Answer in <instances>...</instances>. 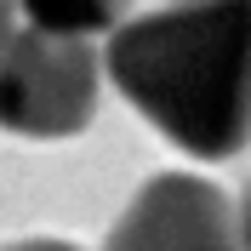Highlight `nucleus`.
<instances>
[{
	"mask_svg": "<svg viewBox=\"0 0 251 251\" xmlns=\"http://www.w3.org/2000/svg\"><path fill=\"white\" fill-rule=\"evenodd\" d=\"M0 251H80V246H69V240H12Z\"/></svg>",
	"mask_w": 251,
	"mask_h": 251,
	"instance_id": "obj_6",
	"label": "nucleus"
},
{
	"mask_svg": "<svg viewBox=\"0 0 251 251\" xmlns=\"http://www.w3.org/2000/svg\"><path fill=\"white\" fill-rule=\"evenodd\" d=\"M234 223H240V246L251 251V177H246V188H240V200H234Z\"/></svg>",
	"mask_w": 251,
	"mask_h": 251,
	"instance_id": "obj_5",
	"label": "nucleus"
},
{
	"mask_svg": "<svg viewBox=\"0 0 251 251\" xmlns=\"http://www.w3.org/2000/svg\"><path fill=\"white\" fill-rule=\"evenodd\" d=\"M103 251H246L234 205L217 183L188 172H160L114 217Z\"/></svg>",
	"mask_w": 251,
	"mask_h": 251,
	"instance_id": "obj_3",
	"label": "nucleus"
},
{
	"mask_svg": "<svg viewBox=\"0 0 251 251\" xmlns=\"http://www.w3.org/2000/svg\"><path fill=\"white\" fill-rule=\"evenodd\" d=\"M12 29H17V0H0V46H6Z\"/></svg>",
	"mask_w": 251,
	"mask_h": 251,
	"instance_id": "obj_7",
	"label": "nucleus"
},
{
	"mask_svg": "<svg viewBox=\"0 0 251 251\" xmlns=\"http://www.w3.org/2000/svg\"><path fill=\"white\" fill-rule=\"evenodd\" d=\"M131 0H17V17L34 29H57V34H109L126 17Z\"/></svg>",
	"mask_w": 251,
	"mask_h": 251,
	"instance_id": "obj_4",
	"label": "nucleus"
},
{
	"mask_svg": "<svg viewBox=\"0 0 251 251\" xmlns=\"http://www.w3.org/2000/svg\"><path fill=\"white\" fill-rule=\"evenodd\" d=\"M103 97V51L86 34L23 29L0 46V131L29 143L80 137Z\"/></svg>",
	"mask_w": 251,
	"mask_h": 251,
	"instance_id": "obj_2",
	"label": "nucleus"
},
{
	"mask_svg": "<svg viewBox=\"0 0 251 251\" xmlns=\"http://www.w3.org/2000/svg\"><path fill=\"white\" fill-rule=\"evenodd\" d=\"M103 75L188 160L240 154L251 143V0H166L120 17Z\"/></svg>",
	"mask_w": 251,
	"mask_h": 251,
	"instance_id": "obj_1",
	"label": "nucleus"
}]
</instances>
